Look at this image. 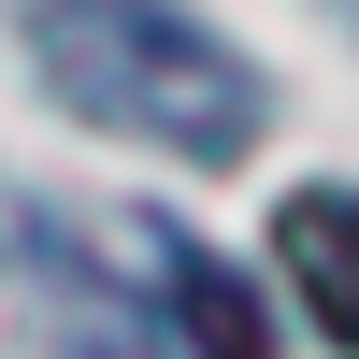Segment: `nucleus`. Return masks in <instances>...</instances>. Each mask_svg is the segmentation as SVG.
I'll list each match as a JSON object with an SVG mask.
<instances>
[{
  "label": "nucleus",
  "instance_id": "4",
  "mask_svg": "<svg viewBox=\"0 0 359 359\" xmlns=\"http://www.w3.org/2000/svg\"><path fill=\"white\" fill-rule=\"evenodd\" d=\"M345 15H359V0H345Z\"/></svg>",
  "mask_w": 359,
  "mask_h": 359
},
{
  "label": "nucleus",
  "instance_id": "3",
  "mask_svg": "<svg viewBox=\"0 0 359 359\" xmlns=\"http://www.w3.org/2000/svg\"><path fill=\"white\" fill-rule=\"evenodd\" d=\"M172 316H187V345H201V359H273L259 287L230 273V259H201V245H172Z\"/></svg>",
  "mask_w": 359,
  "mask_h": 359
},
{
  "label": "nucleus",
  "instance_id": "1",
  "mask_svg": "<svg viewBox=\"0 0 359 359\" xmlns=\"http://www.w3.org/2000/svg\"><path fill=\"white\" fill-rule=\"evenodd\" d=\"M43 86L115 144H158V158H245L273 130V86L230 29H201L187 0H15Z\"/></svg>",
  "mask_w": 359,
  "mask_h": 359
},
{
  "label": "nucleus",
  "instance_id": "2",
  "mask_svg": "<svg viewBox=\"0 0 359 359\" xmlns=\"http://www.w3.org/2000/svg\"><path fill=\"white\" fill-rule=\"evenodd\" d=\"M273 259H287V287L316 302V331L359 345V187H302L273 216Z\"/></svg>",
  "mask_w": 359,
  "mask_h": 359
}]
</instances>
